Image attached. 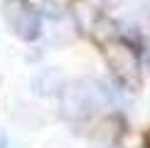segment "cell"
<instances>
[{"label": "cell", "mask_w": 150, "mask_h": 148, "mask_svg": "<svg viewBox=\"0 0 150 148\" xmlns=\"http://www.w3.org/2000/svg\"><path fill=\"white\" fill-rule=\"evenodd\" d=\"M148 67H150V54H148Z\"/></svg>", "instance_id": "52a82bcc"}, {"label": "cell", "mask_w": 150, "mask_h": 148, "mask_svg": "<svg viewBox=\"0 0 150 148\" xmlns=\"http://www.w3.org/2000/svg\"><path fill=\"white\" fill-rule=\"evenodd\" d=\"M32 86L40 96H54L64 89V74L59 69H42L32 79Z\"/></svg>", "instance_id": "277c9868"}, {"label": "cell", "mask_w": 150, "mask_h": 148, "mask_svg": "<svg viewBox=\"0 0 150 148\" xmlns=\"http://www.w3.org/2000/svg\"><path fill=\"white\" fill-rule=\"evenodd\" d=\"M126 148H145V146H126Z\"/></svg>", "instance_id": "8992f818"}, {"label": "cell", "mask_w": 150, "mask_h": 148, "mask_svg": "<svg viewBox=\"0 0 150 148\" xmlns=\"http://www.w3.org/2000/svg\"><path fill=\"white\" fill-rule=\"evenodd\" d=\"M93 104H103L101 99V89H98V82H79L74 84L71 89H64V96H62V106H64L67 114L71 116H84L93 109Z\"/></svg>", "instance_id": "7a4b0ae2"}, {"label": "cell", "mask_w": 150, "mask_h": 148, "mask_svg": "<svg viewBox=\"0 0 150 148\" xmlns=\"http://www.w3.org/2000/svg\"><path fill=\"white\" fill-rule=\"evenodd\" d=\"M106 62H108L113 77L121 82L126 89H135L140 84V62L133 47L126 42H111L106 47Z\"/></svg>", "instance_id": "6da1fadb"}, {"label": "cell", "mask_w": 150, "mask_h": 148, "mask_svg": "<svg viewBox=\"0 0 150 148\" xmlns=\"http://www.w3.org/2000/svg\"><path fill=\"white\" fill-rule=\"evenodd\" d=\"M0 148H8V141H5V133L0 131Z\"/></svg>", "instance_id": "5b68a950"}, {"label": "cell", "mask_w": 150, "mask_h": 148, "mask_svg": "<svg viewBox=\"0 0 150 148\" xmlns=\"http://www.w3.org/2000/svg\"><path fill=\"white\" fill-rule=\"evenodd\" d=\"M5 20H8L10 30L15 32L20 40L32 42L40 37V17L32 8L22 3H8L5 5Z\"/></svg>", "instance_id": "3957f363"}]
</instances>
